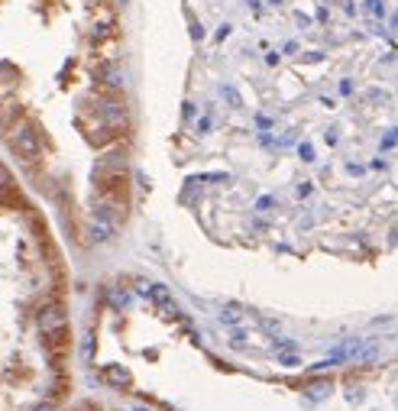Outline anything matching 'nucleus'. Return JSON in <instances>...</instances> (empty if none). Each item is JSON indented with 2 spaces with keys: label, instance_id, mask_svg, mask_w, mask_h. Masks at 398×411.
I'll use <instances>...</instances> for the list:
<instances>
[{
  "label": "nucleus",
  "instance_id": "nucleus-1",
  "mask_svg": "<svg viewBox=\"0 0 398 411\" xmlns=\"http://www.w3.org/2000/svg\"><path fill=\"white\" fill-rule=\"evenodd\" d=\"M4 140H7L10 153L20 156V159L26 162L29 172H36V168H39V159H42V133H39V126H36V120H29V117L16 120V123L10 126L7 133H4Z\"/></svg>",
  "mask_w": 398,
  "mask_h": 411
},
{
  "label": "nucleus",
  "instance_id": "nucleus-2",
  "mask_svg": "<svg viewBox=\"0 0 398 411\" xmlns=\"http://www.w3.org/2000/svg\"><path fill=\"white\" fill-rule=\"evenodd\" d=\"M39 328L42 330H52V328H58V324H65V301H62V292H56V295H49L46 298V305L39 308Z\"/></svg>",
  "mask_w": 398,
  "mask_h": 411
},
{
  "label": "nucleus",
  "instance_id": "nucleus-3",
  "mask_svg": "<svg viewBox=\"0 0 398 411\" xmlns=\"http://www.w3.org/2000/svg\"><path fill=\"white\" fill-rule=\"evenodd\" d=\"M101 379H104L107 385H113V389H126V385H130V372H126L123 366H104Z\"/></svg>",
  "mask_w": 398,
  "mask_h": 411
},
{
  "label": "nucleus",
  "instance_id": "nucleus-4",
  "mask_svg": "<svg viewBox=\"0 0 398 411\" xmlns=\"http://www.w3.org/2000/svg\"><path fill=\"white\" fill-rule=\"evenodd\" d=\"M29 411H56V402H49V398H46V402H36Z\"/></svg>",
  "mask_w": 398,
  "mask_h": 411
},
{
  "label": "nucleus",
  "instance_id": "nucleus-5",
  "mask_svg": "<svg viewBox=\"0 0 398 411\" xmlns=\"http://www.w3.org/2000/svg\"><path fill=\"white\" fill-rule=\"evenodd\" d=\"M136 411H143V408H136Z\"/></svg>",
  "mask_w": 398,
  "mask_h": 411
}]
</instances>
